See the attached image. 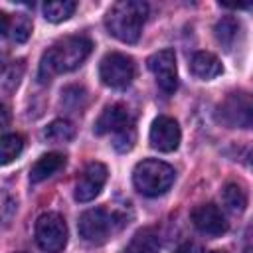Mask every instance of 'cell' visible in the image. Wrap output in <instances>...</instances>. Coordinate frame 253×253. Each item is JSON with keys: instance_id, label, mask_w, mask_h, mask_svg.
<instances>
[{"instance_id": "6da1fadb", "label": "cell", "mask_w": 253, "mask_h": 253, "mask_svg": "<svg viewBox=\"0 0 253 253\" xmlns=\"http://www.w3.org/2000/svg\"><path fill=\"white\" fill-rule=\"evenodd\" d=\"M91 47H93V43L85 36H67V38L55 42L42 55L40 79L45 83L55 73H67V71L77 69L91 53Z\"/></svg>"}, {"instance_id": "7a4b0ae2", "label": "cell", "mask_w": 253, "mask_h": 253, "mask_svg": "<svg viewBox=\"0 0 253 253\" xmlns=\"http://www.w3.org/2000/svg\"><path fill=\"white\" fill-rule=\"evenodd\" d=\"M148 6L138 0H121L107 12L105 24L111 36L125 43H134L140 38L142 24L146 20Z\"/></svg>"}, {"instance_id": "3957f363", "label": "cell", "mask_w": 253, "mask_h": 253, "mask_svg": "<svg viewBox=\"0 0 253 253\" xmlns=\"http://www.w3.org/2000/svg\"><path fill=\"white\" fill-rule=\"evenodd\" d=\"M176 172L170 164L156 160V158H146L142 162H138L132 170V184L134 188L148 198H156L162 196L164 192L170 190V186L174 184Z\"/></svg>"}, {"instance_id": "277c9868", "label": "cell", "mask_w": 253, "mask_h": 253, "mask_svg": "<svg viewBox=\"0 0 253 253\" xmlns=\"http://www.w3.org/2000/svg\"><path fill=\"white\" fill-rule=\"evenodd\" d=\"M217 119L229 128H253V93H229L217 107Z\"/></svg>"}, {"instance_id": "5b68a950", "label": "cell", "mask_w": 253, "mask_h": 253, "mask_svg": "<svg viewBox=\"0 0 253 253\" xmlns=\"http://www.w3.org/2000/svg\"><path fill=\"white\" fill-rule=\"evenodd\" d=\"M36 243L45 253H61L67 245L65 219L55 211L42 213L36 221Z\"/></svg>"}, {"instance_id": "8992f818", "label": "cell", "mask_w": 253, "mask_h": 253, "mask_svg": "<svg viewBox=\"0 0 253 253\" xmlns=\"http://www.w3.org/2000/svg\"><path fill=\"white\" fill-rule=\"evenodd\" d=\"M99 77L107 87L125 89L134 79V61L130 55L111 51L99 63Z\"/></svg>"}, {"instance_id": "52a82bcc", "label": "cell", "mask_w": 253, "mask_h": 253, "mask_svg": "<svg viewBox=\"0 0 253 253\" xmlns=\"http://www.w3.org/2000/svg\"><path fill=\"white\" fill-rule=\"evenodd\" d=\"M79 235L93 245H101L109 239L113 231V213H109L105 208H93L81 213L79 217Z\"/></svg>"}, {"instance_id": "ba28073f", "label": "cell", "mask_w": 253, "mask_h": 253, "mask_svg": "<svg viewBox=\"0 0 253 253\" xmlns=\"http://www.w3.org/2000/svg\"><path fill=\"white\" fill-rule=\"evenodd\" d=\"M146 65L154 73L158 87L166 95L176 91V87H178V73H176V53L172 49H160V51L152 53L146 59Z\"/></svg>"}, {"instance_id": "9c48e42d", "label": "cell", "mask_w": 253, "mask_h": 253, "mask_svg": "<svg viewBox=\"0 0 253 253\" xmlns=\"http://www.w3.org/2000/svg\"><path fill=\"white\" fill-rule=\"evenodd\" d=\"M180 126L172 117H156L150 125V132H148V140L150 146L158 152H174L180 144Z\"/></svg>"}, {"instance_id": "30bf717a", "label": "cell", "mask_w": 253, "mask_h": 253, "mask_svg": "<svg viewBox=\"0 0 253 253\" xmlns=\"http://www.w3.org/2000/svg\"><path fill=\"white\" fill-rule=\"evenodd\" d=\"M192 221H194L198 231H202L206 235H211V237L225 233L227 227H229L223 211L215 204H200V206H196L194 211H192Z\"/></svg>"}, {"instance_id": "8fae6325", "label": "cell", "mask_w": 253, "mask_h": 253, "mask_svg": "<svg viewBox=\"0 0 253 253\" xmlns=\"http://www.w3.org/2000/svg\"><path fill=\"white\" fill-rule=\"evenodd\" d=\"M107 182V166L101 162L87 164L83 176L75 184V200L77 202H91L99 196Z\"/></svg>"}, {"instance_id": "7c38bea8", "label": "cell", "mask_w": 253, "mask_h": 253, "mask_svg": "<svg viewBox=\"0 0 253 253\" xmlns=\"http://www.w3.org/2000/svg\"><path fill=\"white\" fill-rule=\"evenodd\" d=\"M134 125L128 109L125 105H109L97 119L95 123V132L97 134H109V132H119L125 126Z\"/></svg>"}, {"instance_id": "4fadbf2b", "label": "cell", "mask_w": 253, "mask_h": 253, "mask_svg": "<svg viewBox=\"0 0 253 253\" xmlns=\"http://www.w3.org/2000/svg\"><path fill=\"white\" fill-rule=\"evenodd\" d=\"M65 166V156L61 152H47L42 158H38V162L32 166L30 170V182L38 184L47 180L49 176H53L57 170H61Z\"/></svg>"}, {"instance_id": "5bb4252c", "label": "cell", "mask_w": 253, "mask_h": 253, "mask_svg": "<svg viewBox=\"0 0 253 253\" xmlns=\"http://www.w3.org/2000/svg\"><path fill=\"white\" fill-rule=\"evenodd\" d=\"M190 67H192V73L198 79H204V81H210V79L221 75V71H223L219 59L213 53H210V51H198V53H194Z\"/></svg>"}, {"instance_id": "9a60e30c", "label": "cell", "mask_w": 253, "mask_h": 253, "mask_svg": "<svg viewBox=\"0 0 253 253\" xmlns=\"http://www.w3.org/2000/svg\"><path fill=\"white\" fill-rule=\"evenodd\" d=\"M158 251H160L158 235L148 227L136 231L130 237L128 245L125 247V253H158Z\"/></svg>"}, {"instance_id": "2e32d148", "label": "cell", "mask_w": 253, "mask_h": 253, "mask_svg": "<svg viewBox=\"0 0 253 253\" xmlns=\"http://www.w3.org/2000/svg\"><path fill=\"white\" fill-rule=\"evenodd\" d=\"M239 22L235 20V18H231V16H225V18H221L217 24H215V28H213V32H215V38H217V42L229 51L233 45H235V42H237V36H239Z\"/></svg>"}, {"instance_id": "e0dca14e", "label": "cell", "mask_w": 253, "mask_h": 253, "mask_svg": "<svg viewBox=\"0 0 253 253\" xmlns=\"http://www.w3.org/2000/svg\"><path fill=\"white\" fill-rule=\"evenodd\" d=\"M75 8L77 4L73 0H49L43 4V16L47 22L57 24V22L67 20L75 12Z\"/></svg>"}, {"instance_id": "ac0fdd59", "label": "cell", "mask_w": 253, "mask_h": 253, "mask_svg": "<svg viewBox=\"0 0 253 253\" xmlns=\"http://www.w3.org/2000/svg\"><path fill=\"white\" fill-rule=\"evenodd\" d=\"M221 196H223V204H225L227 210H231L233 213H241V211L245 210V206H247V194H245L243 186L237 184V182L225 184Z\"/></svg>"}, {"instance_id": "d6986e66", "label": "cell", "mask_w": 253, "mask_h": 253, "mask_svg": "<svg viewBox=\"0 0 253 253\" xmlns=\"http://www.w3.org/2000/svg\"><path fill=\"white\" fill-rule=\"evenodd\" d=\"M32 34V22L26 14L8 16V30L4 36H10L16 43H24Z\"/></svg>"}, {"instance_id": "ffe728a7", "label": "cell", "mask_w": 253, "mask_h": 253, "mask_svg": "<svg viewBox=\"0 0 253 253\" xmlns=\"http://www.w3.org/2000/svg\"><path fill=\"white\" fill-rule=\"evenodd\" d=\"M75 136V126L69 121L57 119L53 123H49L43 130V138L49 142H67Z\"/></svg>"}, {"instance_id": "44dd1931", "label": "cell", "mask_w": 253, "mask_h": 253, "mask_svg": "<svg viewBox=\"0 0 253 253\" xmlns=\"http://www.w3.org/2000/svg\"><path fill=\"white\" fill-rule=\"evenodd\" d=\"M24 148V136L18 132L12 134H4L0 140V156H2V164H10Z\"/></svg>"}, {"instance_id": "7402d4cb", "label": "cell", "mask_w": 253, "mask_h": 253, "mask_svg": "<svg viewBox=\"0 0 253 253\" xmlns=\"http://www.w3.org/2000/svg\"><path fill=\"white\" fill-rule=\"evenodd\" d=\"M136 142V128L134 125L130 126H125L121 128L119 132L113 134V146L119 150V152H128Z\"/></svg>"}, {"instance_id": "603a6c76", "label": "cell", "mask_w": 253, "mask_h": 253, "mask_svg": "<svg viewBox=\"0 0 253 253\" xmlns=\"http://www.w3.org/2000/svg\"><path fill=\"white\" fill-rule=\"evenodd\" d=\"M22 73H24V63H22V61H16L14 65L6 67V69H4V87H6L8 91L14 89V87H18Z\"/></svg>"}, {"instance_id": "cb8c5ba5", "label": "cell", "mask_w": 253, "mask_h": 253, "mask_svg": "<svg viewBox=\"0 0 253 253\" xmlns=\"http://www.w3.org/2000/svg\"><path fill=\"white\" fill-rule=\"evenodd\" d=\"M178 253H200V249H198V245L196 243H186L184 247H180V251Z\"/></svg>"}, {"instance_id": "d4e9b609", "label": "cell", "mask_w": 253, "mask_h": 253, "mask_svg": "<svg viewBox=\"0 0 253 253\" xmlns=\"http://www.w3.org/2000/svg\"><path fill=\"white\" fill-rule=\"evenodd\" d=\"M2 117H4L2 119V126H6L8 125V111H6V107H2Z\"/></svg>"}, {"instance_id": "484cf974", "label": "cell", "mask_w": 253, "mask_h": 253, "mask_svg": "<svg viewBox=\"0 0 253 253\" xmlns=\"http://www.w3.org/2000/svg\"><path fill=\"white\" fill-rule=\"evenodd\" d=\"M247 164H249V168L253 170V150L249 152V156H247Z\"/></svg>"}, {"instance_id": "4316f807", "label": "cell", "mask_w": 253, "mask_h": 253, "mask_svg": "<svg viewBox=\"0 0 253 253\" xmlns=\"http://www.w3.org/2000/svg\"><path fill=\"white\" fill-rule=\"evenodd\" d=\"M243 253H253V247H245V251Z\"/></svg>"}, {"instance_id": "83f0119b", "label": "cell", "mask_w": 253, "mask_h": 253, "mask_svg": "<svg viewBox=\"0 0 253 253\" xmlns=\"http://www.w3.org/2000/svg\"><path fill=\"white\" fill-rule=\"evenodd\" d=\"M210 253H227V251H210Z\"/></svg>"}]
</instances>
